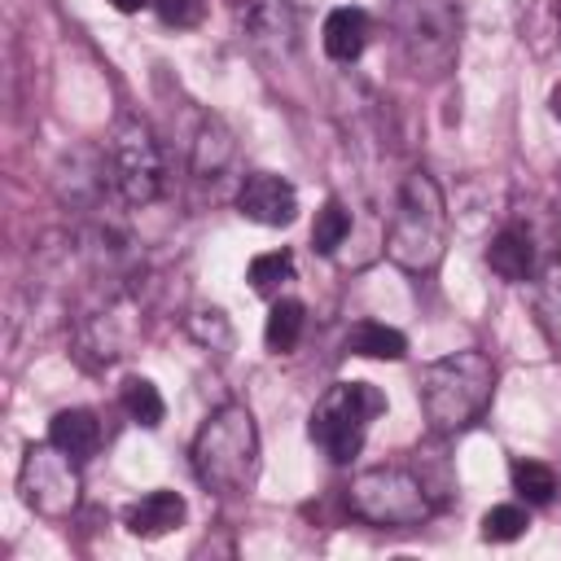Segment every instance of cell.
<instances>
[{
  "label": "cell",
  "instance_id": "14",
  "mask_svg": "<svg viewBox=\"0 0 561 561\" xmlns=\"http://www.w3.org/2000/svg\"><path fill=\"white\" fill-rule=\"evenodd\" d=\"M48 438H53L61 451H70L75 460H88V456L101 447V421H96V412H88V408H61V412L53 416V425H48Z\"/></svg>",
  "mask_w": 561,
  "mask_h": 561
},
{
  "label": "cell",
  "instance_id": "5",
  "mask_svg": "<svg viewBox=\"0 0 561 561\" xmlns=\"http://www.w3.org/2000/svg\"><path fill=\"white\" fill-rule=\"evenodd\" d=\"M346 508L368 526L403 530V526H421L434 513V500L421 473L403 465H377V469L355 473L346 491Z\"/></svg>",
  "mask_w": 561,
  "mask_h": 561
},
{
  "label": "cell",
  "instance_id": "4",
  "mask_svg": "<svg viewBox=\"0 0 561 561\" xmlns=\"http://www.w3.org/2000/svg\"><path fill=\"white\" fill-rule=\"evenodd\" d=\"M386 412V394L373 381H333L307 421L311 443L333 460V465H351L364 451L368 425Z\"/></svg>",
  "mask_w": 561,
  "mask_h": 561
},
{
  "label": "cell",
  "instance_id": "22",
  "mask_svg": "<svg viewBox=\"0 0 561 561\" xmlns=\"http://www.w3.org/2000/svg\"><path fill=\"white\" fill-rule=\"evenodd\" d=\"M526 526H530V517H526L522 504H495L482 517V539L486 543H513V539L526 535Z\"/></svg>",
  "mask_w": 561,
  "mask_h": 561
},
{
  "label": "cell",
  "instance_id": "12",
  "mask_svg": "<svg viewBox=\"0 0 561 561\" xmlns=\"http://www.w3.org/2000/svg\"><path fill=\"white\" fill-rule=\"evenodd\" d=\"M486 263H491V272H495L500 280L522 285V280H530V276H535L539 245H535V237H530L526 228L508 224V228H500V232L491 237V245H486Z\"/></svg>",
  "mask_w": 561,
  "mask_h": 561
},
{
  "label": "cell",
  "instance_id": "15",
  "mask_svg": "<svg viewBox=\"0 0 561 561\" xmlns=\"http://www.w3.org/2000/svg\"><path fill=\"white\" fill-rule=\"evenodd\" d=\"M346 351L364 355V359H403L408 355V337L381 320H355L346 333Z\"/></svg>",
  "mask_w": 561,
  "mask_h": 561
},
{
  "label": "cell",
  "instance_id": "16",
  "mask_svg": "<svg viewBox=\"0 0 561 561\" xmlns=\"http://www.w3.org/2000/svg\"><path fill=\"white\" fill-rule=\"evenodd\" d=\"M302 324H307V307L298 298H276L272 311H267V324H263V342L267 351L276 355H289L302 337Z\"/></svg>",
  "mask_w": 561,
  "mask_h": 561
},
{
  "label": "cell",
  "instance_id": "2",
  "mask_svg": "<svg viewBox=\"0 0 561 561\" xmlns=\"http://www.w3.org/2000/svg\"><path fill=\"white\" fill-rule=\"evenodd\" d=\"M495 390V364L482 351H451L421 373V412L434 434H460L469 430Z\"/></svg>",
  "mask_w": 561,
  "mask_h": 561
},
{
  "label": "cell",
  "instance_id": "3",
  "mask_svg": "<svg viewBox=\"0 0 561 561\" xmlns=\"http://www.w3.org/2000/svg\"><path fill=\"white\" fill-rule=\"evenodd\" d=\"M447 250V202L434 175L412 171L394 193V210L386 224V254L403 272H434Z\"/></svg>",
  "mask_w": 561,
  "mask_h": 561
},
{
  "label": "cell",
  "instance_id": "23",
  "mask_svg": "<svg viewBox=\"0 0 561 561\" xmlns=\"http://www.w3.org/2000/svg\"><path fill=\"white\" fill-rule=\"evenodd\" d=\"M153 9H158V18H162L167 26L188 31V26H197V22H202L206 0H153Z\"/></svg>",
  "mask_w": 561,
  "mask_h": 561
},
{
  "label": "cell",
  "instance_id": "24",
  "mask_svg": "<svg viewBox=\"0 0 561 561\" xmlns=\"http://www.w3.org/2000/svg\"><path fill=\"white\" fill-rule=\"evenodd\" d=\"M110 4H114L118 13H140V9H145V4H153V0H110Z\"/></svg>",
  "mask_w": 561,
  "mask_h": 561
},
{
  "label": "cell",
  "instance_id": "21",
  "mask_svg": "<svg viewBox=\"0 0 561 561\" xmlns=\"http://www.w3.org/2000/svg\"><path fill=\"white\" fill-rule=\"evenodd\" d=\"M351 237V210L337 202V197H329L320 210H316V224H311V245L320 250V254H333L342 241Z\"/></svg>",
  "mask_w": 561,
  "mask_h": 561
},
{
  "label": "cell",
  "instance_id": "26",
  "mask_svg": "<svg viewBox=\"0 0 561 561\" xmlns=\"http://www.w3.org/2000/svg\"><path fill=\"white\" fill-rule=\"evenodd\" d=\"M557 22H561V9H557Z\"/></svg>",
  "mask_w": 561,
  "mask_h": 561
},
{
  "label": "cell",
  "instance_id": "10",
  "mask_svg": "<svg viewBox=\"0 0 561 561\" xmlns=\"http://www.w3.org/2000/svg\"><path fill=\"white\" fill-rule=\"evenodd\" d=\"M237 210L250 219V224H263V228H285L294 224L298 215V193L285 175L276 171H250L237 188Z\"/></svg>",
  "mask_w": 561,
  "mask_h": 561
},
{
  "label": "cell",
  "instance_id": "1",
  "mask_svg": "<svg viewBox=\"0 0 561 561\" xmlns=\"http://www.w3.org/2000/svg\"><path fill=\"white\" fill-rule=\"evenodd\" d=\"M193 473L215 495H241L259 478V430L245 403H219L193 438Z\"/></svg>",
  "mask_w": 561,
  "mask_h": 561
},
{
  "label": "cell",
  "instance_id": "20",
  "mask_svg": "<svg viewBox=\"0 0 561 561\" xmlns=\"http://www.w3.org/2000/svg\"><path fill=\"white\" fill-rule=\"evenodd\" d=\"M513 491L526 500V504H552L557 495V469L543 465V460H513Z\"/></svg>",
  "mask_w": 561,
  "mask_h": 561
},
{
  "label": "cell",
  "instance_id": "25",
  "mask_svg": "<svg viewBox=\"0 0 561 561\" xmlns=\"http://www.w3.org/2000/svg\"><path fill=\"white\" fill-rule=\"evenodd\" d=\"M548 105H552V114H557V118H561V83H557V88H552V96H548Z\"/></svg>",
  "mask_w": 561,
  "mask_h": 561
},
{
  "label": "cell",
  "instance_id": "11",
  "mask_svg": "<svg viewBox=\"0 0 561 561\" xmlns=\"http://www.w3.org/2000/svg\"><path fill=\"white\" fill-rule=\"evenodd\" d=\"M184 517H188V504H184L180 491H149V495H140V500L123 513V526H127L136 539H162V535H171L175 526H184Z\"/></svg>",
  "mask_w": 561,
  "mask_h": 561
},
{
  "label": "cell",
  "instance_id": "6",
  "mask_svg": "<svg viewBox=\"0 0 561 561\" xmlns=\"http://www.w3.org/2000/svg\"><path fill=\"white\" fill-rule=\"evenodd\" d=\"M105 158H110V180L118 188V197L127 206H149L167 175H162V145L149 131V123L140 118H118L110 140H105Z\"/></svg>",
  "mask_w": 561,
  "mask_h": 561
},
{
  "label": "cell",
  "instance_id": "13",
  "mask_svg": "<svg viewBox=\"0 0 561 561\" xmlns=\"http://www.w3.org/2000/svg\"><path fill=\"white\" fill-rule=\"evenodd\" d=\"M368 35H373L368 13H364V9L342 4V9H333V13L324 18L320 44H324V53H329L333 61H355V57L368 48Z\"/></svg>",
  "mask_w": 561,
  "mask_h": 561
},
{
  "label": "cell",
  "instance_id": "19",
  "mask_svg": "<svg viewBox=\"0 0 561 561\" xmlns=\"http://www.w3.org/2000/svg\"><path fill=\"white\" fill-rule=\"evenodd\" d=\"M245 280H250V289H254V294L276 298V294H280V285H289V280H294V254H289V250H267V254L250 259Z\"/></svg>",
  "mask_w": 561,
  "mask_h": 561
},
{
  "label": "cell",
  "instance_id": "8",
  "mask_svg": "<svg viewBox=\"0 0 561 561\" xmlns=\"http://www.w3.org/2000/svg\"><path fill=\"white\" fill-rule=\"evenodd\" d=\"M399 35H403V53L416 70H443L456 53V18L434 0L416 4L412 18L399 22Z\"/></svg>",
  "mask_w": 561,
  "mask_h": 561
},
{
  "label": "cell",
  "instance_id": "18",
  "mask_svg": "<svg viewBox=\"0 0 561 561\" xmlns=\"http://www.w3.org/2000/svg\"><path fill=\"white\" fill-rule=\"evenodd\" d=\"M118 399H123V412L145 430H158L162 416H167V403H162V394H158V386L149 377H127Z\"/></svg>",
  "mask_w": 561,
  "mask_h": 561
},
{
  "label": "cell",
  "instance_id": "17",
  "mask_svg": "<svg viewBox=\"0 0 561 561\" xmlns=\"http://www.w3.org/2000/svg\"><path fill=\"white\" fill-rule=\"evenodd\" d=\"M232 158V131L219 123V118H206L197 140H193V171L202 180H215Z\"/></svg>",
  "mask_w": 561,
  "mask_h": 561
},
{
  "label": "cell",
  "instance_id": "7",
  "mask_svg": "<svg viewBox=\"0 0 561 561\" xmlns=\"http://www.w3.org/2000/svg\"><path fill=\"white\" fill-rule=\"evenodd\" d=\"M18 491H22V504L39 517H70L79 508V495H83V478L75 469V456L61 451L53 438L48 443H31L26 456H22V469H18Z\"/></svg>",
  "mask_w": 561,
  "mask_h": 561
},
{
  "label": "cell",
  "instance_id": "9",
  "mask_svg": "<svg viewBox=\"0 0 561 561\" xmlns=\"http://www.w3.org/2000/svg\"><path fill=\"white\" fill-rule=\"evenodd\" d=\"M237 13V26L245 31V39L267 53V57H285L294 53L298 44V22H294V9L285 0H237L232 4Z\"/></svg>",
  "mask_w": 561,
  "mask_h": 561
}]
</instances>
